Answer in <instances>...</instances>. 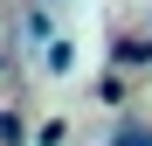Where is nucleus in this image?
<instances>
[{
  "mask_svg": "<svg viewBox=\"0 0 152 146\" xmlns=\"http://www.w3.org/2000/svg\"><path fill=\"white\" fill-rule=\"evenodd\" d=\"M0 146H21V111H0Z\"/></svg>",
  "mask_w": 152,
  "mask_h": 146,
  "instance_id": "f257e3e1",
  "label": "nucleus"
}]
</instances>
